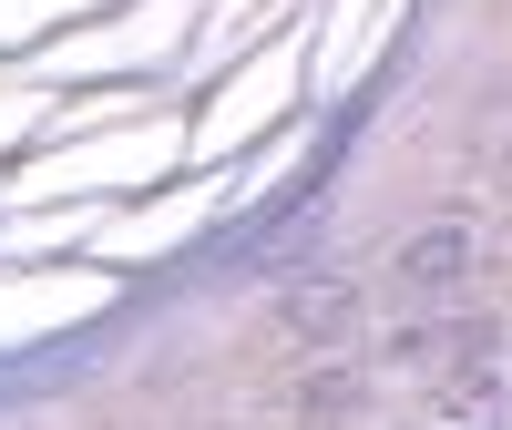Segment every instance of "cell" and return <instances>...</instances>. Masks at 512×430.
Returning a JSON list of instances; mask_svg holds the SVG:
<instances>
[{
    "label": "cell",
    "mask_w": 512,
    "mask_h": 430,
    "mask_svg": "<svg viewBox=\"0 0 512 430\" xmlns=\"http://www.w3.org/2000/svg\"><path fill=\"white\" fill-rule=\"evenodd\" d=\"M338 318H359V287H308V297H287V328H297V338H338Z\"/></svg>",
    "instance_id": "obj_2"
},
{
    "label": "cell",
    "mask_w": 512,
    "mask_h": 430,
    "mask_svg": "<svg viewBox=\"0 0 512 430\" xmlns=\"http://www.w3.org/2000/svg\"><path fill=\"white\" fill-rule=\"evenodd\" d=\"M461 267H472V236H461V226H420L410 256H400V277H410V287H451Z\"/></svg>",
    "instance_id": "obj_1"
}]
</instances>
